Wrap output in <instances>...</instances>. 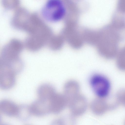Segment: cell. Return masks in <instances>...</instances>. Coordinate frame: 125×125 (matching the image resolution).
<instances>
[{
  "label": "cell",
  "mask_w": 125,
  "mask_h": 125,
  "mask_svg": "<svg viewBox=\"0 0 125 125\" xmlns=\"http://www.w3.org/2000/svg\"><path fill=\"white\" fill-rule=\"evenodd\" d=\"M22 49L21 44L18 40L12 39L2 48L0 58L9 68L14 70H19L24 64L19 56Z\"/></svg>",
  "instance_id": "1"
},
{
  "label": "cell",
  "mask_w": 125,
  "mask_h": 125,
  "mask_svg": "<svg viewBox=\"0 0 125 125\" xmlns=\"http://www.w3.org/2000/svg\"><path fill=\"white\" fill-rule=\"evenodd\" d=\"M66 8L61 0H48L44 4L42 10V15L48 21H58L64 17Z\"/></svg>",
  "instance_id": "2"
},
{
  "label": "cell",
  "mask_w": 125,
  "mask_h": 125,
  "mask_svg": "<svg viewBox=\"0 0 125 125\" xmlns=\"http://www.w3.org/2000/svg\"><path fill=\"white\" fill-rule=\"evenodd\" d=\"M89 81L92 90L99 98L103 99L108 96L111 85L107 77L101 74H96L91 77Z\"/></svg>",
  "instance_id": "3"
},
{
  "label": "cell",
  "mask_w": 125,
  "mask_h": 125,
  "mask_svg": "<svg viewBox=\"0 0 125 125\" xmlns=\"http://www.w3.org/2000/svg\"><path fill=\"white\" fill-rule=\"evenodd\" d=\"M15 74L8 67L0 58V88L4 90L11 89L14 85Z\"/></svg>",
  "instance_id": "4"
},
{
  "label": "cell",
  "mask_w": 125,
  "mask_h": 125,
  "mask_svg": "<svg viewBox=\"0 0 125 125\" xmlns=\"http://www.w3.org/2000/svg\"><path fill=\"white\" fill-rule=\"evenodd\" d=\"M51 113L58 114L67 106L65 98L63 94L56 92L48 101Z\"/></svg>",
  "instance_id": "5"
},
{
  "label": "cell",
  "mask_w": 125,
  "mask_h": 125,
  "mask_svg": "<svg viewBox=\"0 0 125 125\" xmlns=\"http://www.w3.org/2000/svg\"><path fill=\"white\" fill-rule=\"evenodd\" d=\"M32 114L42 116L51 113L48 102L39 99L34 101L30 106Z\"/></svg>",
  "instance_id": "6"
},
{
  "label": "cell",
  "mask_w": 125,
  "mask_h": 125,
  "mask_svg": "<svg viewBox=\"0 0 125 125\" xmlns=\"http://www.w3.org/2000/svg\"><path fill=\"white\" fill-rule=\"evenodd\" d=\"M25 10L21 7H18L15 10L11 19L10 23L14 28L17 29H25Z\"/></svg>",
  "instance_id": "7"
},
{
  "label": "cell",
  "mask_w": 125,
  "mask_h": 125,
  "mask_svg": "<svg viewBox=\"0 0 125 125\" xmlns=\"http://www.w3.org/2000/svg\"><path fill=\"white\" fill-rule=\"evenodd\" d=\"M86 104L85 97L83 95L79 94L68 101L67 106L69 107L72 115H75L79 114V107H84Z\"/></svg>",
  "instance_id": "8"
},
{
  "label": "cell",
  "mask_w": 125,
  "mask_h": 125,
  "mask_svg": "<svg viewBox=\"0 0 125 125\" xmlns=\"http://www.w3.org/2000/svg\"><path fill=\"white\" fill-rule=\"evenodd\" d=\"M80 85L76 81L73 80L67 82L63 87V94L67 103L68 101L74 96L79 94Z\"/></svg>",
  "instance_id": "9"
},
{
  "label": "cell",
  "mask_w": 125,
  "mask_h": 125,
  "mask_svg": "<svg viewBox=\"0 0 125 125\" xmlns=\"http://www.w3.org/2000/svg\"><path fill=\"white\" fill-rule=\"evenodd\" d=\"M56 93L54 87L48 83L41 85L38 87L37 92L39 99L47 102Z\"/></svg>",
  "instance_id": "10"
},
{
  "label": "cell",
  "mask_w": 125,
  "mask_h": 125,
  "mask_svg": "<svg viewBox=\"0 0 125 125\" xmlns=\"http://www.w3.org/2000/svg\"><path fill=\"white\" fill-rule=\"evenodd\" d=\"M18 106L12 102L7 100L0 101V111L9 116H17Z\"/></svg>",
  "instance_id": "11"
},
{
  "label": "cell",
  "mask_w": 125,
  "mask_h": 125,
  "mask_svg": "<svg viewBox=\"0 0 125 125\" xmlns=\"http://www.w3.org/2000/svg\"><path fill=\"white\" fill-rule=\"evenodd\" d=\"M32 115L30 106L26 104L18 106L17 116L21 120L25 121L29 119Z\"/></svg>",
  "instance_id": "12"
},
{
  "label": "cell",
  "mask_w": 125,
  "mask_h": 125,
  "mask_svg": "<svg viewBox=\"0 0 125 125\" xmlns=\"http://www.w3.org/2000/svg\"><path fill=\"white\" fill-rule=\"evenodd\" d=\"M1 2L3 6L8 10L16 9L20 3L18 0H3Z\"/></svg>",
  "instance_id": "13"
},
{
  "label": "cell",
  "mask_w": 125,
  "mask_h": 125,
  "mask_svg": "<svg viewBox=\"0 0 125 125\" xmlns=\"http://www.w3.org/2000/svg\"><path fill=\"white\" fill-rule=\"evenodd\" d=\"M62 125H74V121L73 116L67 115L60 119Z\"/></svg>",
  "instance_id": "14"
},
{
  "label": "cell",
  "mask_w": 125,
  "mask_h": 125,
  "mask_svg": "<svg viewBox=\"0 0 125 125\" xmlns=\"http://www.w3.org/2000/svg\"><path fill=\"white\" fill-rule=\"evenodd\" d=\"M124 54L123 52L119 54L117 57L116 63L118 67L122 70L125 69V60Z\"/></svg>",
  "instance_id": "15"
},
{
  "label": "cell",
  "mask_w": 125,
  "mask_h": 125,
  "mask_svg": "<svg viewBox=\"0 0 125 125\" xmlns=\"http://www.w3.org/2000/svg\"><path fill=\"white\" fill-rule=\"evenodd\" d=\"M125 90H121L117 93L116 97L118 101L119 102H123L124 100Z\"/></svg>",
  "instance_id": "16"
},
{
  "label": "cell",
  "mask_w": 125,
  "mask_h": 125,
  "mask_svg": "<svg viewBox=\"0 0 125 125\" xmlns=\"http://www.w3.org/2000/svg\"><path fill=\"white\" fill-rule=\"evenodd\" d=\"M51 125H62L60 119L54 120L51 123Z\"/></svg>",
  "instance_id": "17"
},
{
  "label": "cell",
  "mask_w": 125,
  "mask_h": 125,
  "mask_svg": "<svg viewBox=\"0 0 125 125\" xmlns=\"http://www.w3.org/2000/svg\"><path fill=\"white\" fill-rule=\"evenodd\" d=\"M1 116L0 115V123L1 121Z\"/></svg>",
  "instance_id": "18"
}]
</instances>
